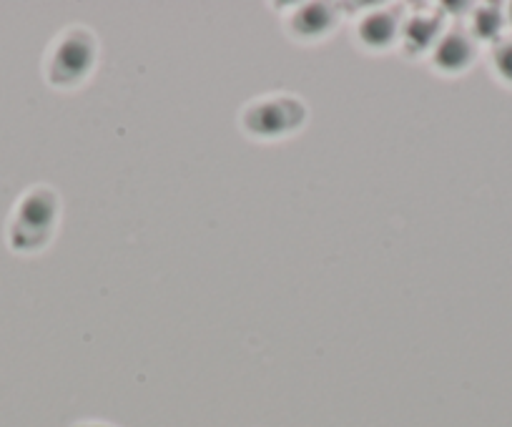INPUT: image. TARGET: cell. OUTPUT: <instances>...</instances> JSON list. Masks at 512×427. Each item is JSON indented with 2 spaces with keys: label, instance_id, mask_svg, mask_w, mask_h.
<instances>
[{
  "label": "cell",
  "instance_id": "6da1fadb",
  "mask_svg": "<svg viewBox=\"0 0 512 427\" xmlns=\"http://www.w3.org/2000/svg\"><path fill=\"white\" fill-rule=\"evenodd\" d=\"M61 214V201L51 186H33L18 199L8 224V244L13 252L36 254L51 242Z\"/></svg>",
  "mask_w": 512,
  "mask_h": 427
},
{
  "label": "cell",
  "instance_id": "7a4b0ae2",
  "mask_svg": "<svg viewBox=\"0 0 512 427\" xmlns=\"http://www.w3.org/2000/svg\"><path fill=\"white\" fill-rule=\"evenodd\" d=\"M98 63V41L88 28L71 26L53 38L43 61V73L53 88H76Z\"/></svg>",
  "mask_w": 512,
  "mask_h": 427
},
{
  "label": "cell",
  "instance_id": "3957f363",
  "mask_svg": "<svg viewBox=\"0 0 512 427\" xmlns=\"http://www.w3.org/2000/svg\"><path fill=\"white\" fill-rule=\"evenodd\" d=\"M307 121V106L302 98L289 93H269L254 98L241 109L239 126L246 136L259 141H277L294 136Z\"/></svg>",
  "mask_w": 512,
  "mask_h": 427
},
{
  "label": "cell",
  "instance_id": "277c9868",
  "mask_svg": "<svg viewBox=\"0 0 512 427\" xmlns=\"http://www.w3.org/2000/svg\"><path fill=\"white\" fill-rule=\"evenodd\" d=\"M339 26V8L329 3H299L292 13L284 16V28L292 38L302 43L324 41Z\"/></svg>",
  "mask_w": 512,
  "mask_h": 427
},
{
  "label": "cell",
  "instance_id": "5b68a950",
  "mask_svg": "<svg viewBox=\"0 0 512 427\" xmlns=\"http://www.w3.org/2000/svg\"><path fill=\"white\" fill-rule=\"evenodd\" d=\"M477 56L475 38L465 31H445L440 41L435 43L430 53V61L435 71L445 76H460L462 71L472 66Z\"/></svg>",
  "mask_w": 512,
  "mask_h": 427
},
{
  "label": "cell",
  "instance_id": "8992f818",
  "mask_svg": "<svg viewBox=\"0 0 512 427\" xmlns=\"http://www.w3.org/2000/svg\"><path fill=\"white\" fill-rule=\"evenodd\" d=\"M402 36V16L387 8H374L359 18L357 38L369 51H387L397 46Z\"/></svg>",
  "mask_w": 512,
  "mask_h": 427
},
{
  "label": "cell",
  "instance_id": "52a82bcc",
  "mask_svg": "<svg viewBox=\"0 0 512 427\" xmlns=\"http://www.w3.org/2000/svg\"><path fill=\"white\" fill-rule=\"evenodd\" d=\"M442 33H445V28H442L440 13H415V16H410L402 23V53L410 58L432 53V48L440 41Z\"/></svg>",
  "mask_w": 512,
  "mask_h": 427
},
{
  "label": "cell",
  "instance_id": "ba28073f",
  "mask_svg": "<svg viewBox=\"0 0 512 427\" xmlns=\"http://www.w3.org/2000/svg\"><path fill=\"white\" fill-rule=\"evenodd\" d=\"M502 26H505V18H502V13L495 6L480 8L472 16V36L480 38V41H495V38H500Z\"/></svg>",
  "mask_w": 512,
  "mask_h": 427
},
{
  "label": "cell",
  "instance_id": "9c48e42d",
  "mask_svg": "<svg viewBox=\"0 0 512 427\" xmlns=\"http://www.w3.org/2000/svg\"><path fill=\"white\" fill-rule=\"evenodd\" d=\"M492 68L505 83H512V41H500L492 48Z\"/></svg>",
  "mask_w": 512,
  "mask_h": 427
},
{
  "label": "cell",
  "instance_id": "30bf717a",
  "mask_svg": "<svg viewBox=\"0 0 512 427\" xmlns=\"http://www.w3.org/2000/svg\"><path fill=\"white\" fill-rule=\"evenodd\" d=\"M73 427H113V425H108V422H78V425Z\"/></svg>",
  "mask_w": 512,
  "mask_h": 427
},
{
  "label": "cell",
  "instance_id": "8fae6325",
  "mask_svg": "<svg viewBox=\"0 0 512 427\" xmlns=\"http://www.w3.org/2000/svg\"><path fill=\"white\" fill-rule=\"evenodd\" d=\"M507 18H510V26H512V6H510V13H507Z\"/></svg>",
  "mask_w": 512,
  "mask_h": 427
}]
</instances>
